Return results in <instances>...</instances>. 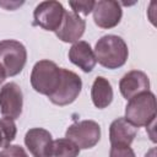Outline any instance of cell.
I'll use <instances>...</instances> for the list:
<instances>
[{"mask_svg":"<svg viewBox=\"0 0 157 157\" xmlns=\"http://www.w3.org/2000/svg\"><path fill=\"white\" fill-rule=\"evenodd\" d=\"M96 60L105 69L114 70L121 67L129 56L125 40L115 34H107L98 39L94 47Z\"/></svg>","mask_w":157,"mask_h":157,"instance_id":"1","label":"cell"},{"mask_svg":"<svg viewBox=\"0 0 157 157\" xmlns=\"http://www.w3.org/2000/svg\"><path fill=\"white\" fill-rule=\"evenodd\" d=\"M124 118L135 128H147L153 124L156 119V96L147 91L129 99Z\"/></svg>","mask_w":157,"mask_h":157,"instance_id":"2","label":"cell"},{"mask_svg":"<svg viewBox=\"0 0 157 157\" xmlns=\"http://www.w3.org/2000/svg\"><path fill=\"white\" fill-rule=\"evenodd\" d=\"M61 78V67L52 60H39L31 72V85L40 94L50 96L55 92Z\"/></svg>","mask_w":157,"mask_h":157,"instance_id":"3","label":"cell"},{"mask_svg":"<svg viewBox=\"0 0 157 157\" xmlns=\"http://www.w3.org/2000/svg\"><path fill=\"white\" fill-rule=\"evenodd\" d=\"M27 61L26 47L15 39H5L0 42V65L6 72V76L18 75Z\"/></svg>","mask_w":157,"mask_h":157,"instance_id":"4","label":"cell"},{"mask_svg":"<svg viewBox=\"0 0 157 157\" xmlns=\"http://www.w3.org/2000/svg\"><path fill=\"white\" fill-rule=\"evenodd\" d=\"M65 137L72 141L80 150L92 148L101 139V126L94 120H81L66 129Z\"/></svg>","mask_w":157,"mask_h":157,"instance_id":"5","label":"cell"},{"mask_svg":"<svg viewBox=\"0 0 157 157\" xmlns=\"http://www.w3.org/2000/svg\"><path fill=\"white\" fill-rule=\"evenodd\" d=\"M82 88V80L81 77L75 74L71 70L61 69V78L59 82L58 88L53 94H50L48 98L52 103L56 105H67L75 102V99L78 97Z\"/></svg>","mask_w":157,"mask_h":157,"instance_id":"6","label":"cell"},{"mask_svg":"<svg viewBox=\"0 0 157 157\" xmlns=\"http://www.w3.org/2000/svg\"><path fill=\"white\" fill-rule=\"evenodd\" d=\"M64 15H65V9L61 2L54 0L42 1L36 6L33 11L34 25L42 27L45 31L55 32L60 27Z\"/></svg>","mask_w":157,"mask_h":157,"instance_id":"7","label":"cell"},{"mask_svg":"<svg viewBox=\"0 0 157 157\" xmlns=\"http://www.w3.org/2000/svg\"><path fill=\"white\" fill-rule=\"evenodd\" d=\"M23 93L16 82H7L0 88V113L10 119H17L22 114Z\"/></svg>","mask_w":157,"mask_h":157,"instance_id":"8","label":"cell"},{"mask_svg":"<svg viewBox=\"0 0 157 157\" xmlns=\"http://www.w3.org/2000/svg\"><path fill=\"white\" fill-rule=\"evenodd\" d=\"M92 12L94 23L104 29H109L118 26L123 16L121 6L115 0L96 1Z\"/></svg>","mask_w":157,"mask_h":157,"instance_id":"9","label":"cell"},{"mask_svg":"<svg viewBox=\"0 0 157 157\" xmlns=\"http://www.w3.org/2000/svg\"><path fill=\"white\" fill-rule=\"evenodd\" d=\"M86 29V22L77 13L65 11L60 27L55 31L56 37L65 43H76L82 37Z\"/></svg>","mask_w":157,"mask_h":157,"instance_id":"10","label":"cell"},{"mask_svg":"<svg viewBox=\"0 0 157 157\" xmlns=\"http://www.w3.org/2000/svg\"><path fill=\"white\" fill-rule=\"evenodd\" d=\"M119 90L125 99H131L132 97L150 91L148 76L140 70H131L125 74L119 81Z\"/></svg>","mask_w":157,"mask_h":157,"instance_id":"11","label":"cell"},{"mask_svg":"<svg viewBox=\"0 0 157 157\" xmlns=\"http://www.w3.org/2000/svg\"><path fill=\"white\" fill-rule=\"evenodd\" d=\"M69 60L85 72H91L96 66V55L90 43L78 40L69 50Z\"/></svg>","mask_w":157,"mask_h":157,"instance_id":"12","label":"cell"},{"mask_svg":"<svg viewBox=\"0 0 157 157\" xmlns=\"http://www.w3.org/2000/svg\"><path fill=\"white\" fill-rule=\"evenodd\" d=\"M136 128L125 118H117L109 126V141L112 146H130L136 137Z\"/></svg>","mask_w":157,"mask_h":157,"instance_id":"13","label":"cell"},{"mask_svg":"<svg viewBox=\"0 0 157 157\" xmlns=\"http://www.w3.org/2000/svg\"><path fill=\"white\" fill-rule=\"evenodd\" d=\"M52 141V134L43 128H32L25 135V145L33 157H47Z\"/></svg>","mask_w":157,"mask_h":157,"instance_id":"14","label":"cell"},{"mask_svg":"<svg viewBox=\"0 0 157 157\" xmlns=\"http://www.w3.org/2000/svg\"><path fill=\"white\" fill-rule=\"evenodd\" d=\"M91 98L98 109L107 108L112 101H113V88L110 82L103 77V76H97L92 83L91 88Z\"/></svg>","mask_w":157,"mask_h":157,"instance_id":"15","label":"cell"},{"mask_svg":"<svg viewBox=\"0 0 157 157\" xmlns=\"http://www.w3.org/2000/svg\"><path fill=\"white\" fill-rule=\"evenodd\" d=\"M80 148L69 139H58L52 141L47 157H77Z\"/></svg>","mask_w":157,"mask_h":157,"instance_id":"16","label":"cell"},{"mask_svg":"<svg viewBox=\"0 0 157 157\" xmlns=\"http://www.w3.org/2000/svg\"><path fill=\"white\" fill-rule=\"evenodd\" d=\"M17 128L13 119L10 118H0V135L2 139V147H7L16 137Z\"/></svg>","mask_w":157,"mask_h":157,"instance_id":"17","label":"cell"},{"mask_svg":"<svg viewBox=\"0 0 157 157\" xmlns=\"http://www.w3.org/2000/svg\"><path fill=\"white\" fill-rule=\"evenodd\" d=\"M94 2L96 1H70L69 5L74 10L72 12H75V13H82V15L87 16L93 10Z\"/></svg>","mask_w":157,"mask_h":157,"instance_id":"18","label":"cell"},{"mask_svg":"<svg viewBox=\"0 0 157 157\" xmlns=\"http://www.w3.org/2000/svg\"><path fill=\"white\" fill-rule=\"evenodd\" d=\"M0 157H28V155L20 145H9L0 151Z\"/></svg>","mask_w":157,"mask_h":157,"instance_id":"19","label":"cell"},{"mask_svg":"<svg viewBox=\"0 0 157 157\" xmlns=\"http://www.w3.org/2000/svg\"><path fill=\"white\" fill-rule=\"evenodd\" d=\"M109 157H136L130 146H112Z\"/></svg>","mask_w":157,"mask_h":157,"instance_id":"20","label":"cell"},{"mask_svg":"<svg viewBox=\"0 0 157 157\" xmlns=\"http://www.w3.org/2000/svg\"><path fill=\"white\" fill-rule=\"evenodd\" d=\"M7 76H6V72H5V70L2 69V66L0 65V85L5 81V78H6Z\"/></svg>","mask_w":157,"mask_h":157,"instance_id":"21","label":"cell"},{"mask_svg":"<svg viewBox=\"0 0 157 157\" xmlns=\"http://www.w3.org/2000/svg\"><path fill=\"white\" fill-rule=\"evenodd\" d=\"M0 147H2V139H1V135H0Z\"/></svg>","mask_w":157,"mask_h":157,"instance_id":"22","label":"cell"}]
</instances>
